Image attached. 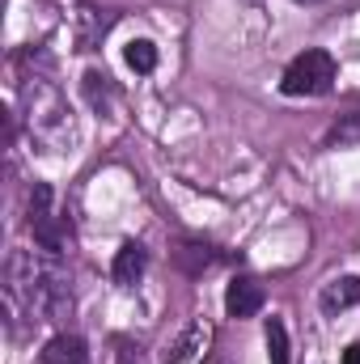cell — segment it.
Listing matches in <instances>:
<instances>
[{
	"label": "cell",
	"instance_id": "6da1fadb",
	"mask_svg": "<svg viewBox=\"0 0 360 364\" xmlns=\"http://www.w3.org/2000/svg\"><path fill=\"white\" fill-rule=\"evenodd\" d=\"M331 81H335V55L322 51V47H309V51H301L284 68L280 90L288 93V97H314V93L331 90Z\"/></svg>",
	"mask_w": 360,
	"mask_h": 364
},
{
	"label": "cell",
	"instance_id": "7a4b0ae2",
	"mask_svg": "<svg viewBox=\"0 0 360 364\" xmlns=\"http://www.w3.org/2000/svg\"><path fill=\"white\" fill-rule=\"evenodd\" d=\"M259 309H263V284L250 279V275L229 279V288H225V314L229 318H255Z\"/></svg>",
	"mask_w": 360,
	"mask_h": 364
},
{
	"label": "cell",
	"instance_id": "3957f363",
	"mask_svg": "<svg viewBox=\"0 0 360 364\" xmlns=\"http://www.w3.org/2000/svg\"><path fill=\"white\" fill-rule=\"evenodd\" d=\"M208 343H212V326L191 322V326H186V335L174 343V356H170V364H199L203 356H208Z\"/></svg>",
	"mask_w": 360,
	"mask_h": 364
},
{
	"label": "cell",
	"instance_id": "277c9868",
	"mask_svg": "<svg viewBox=\"0 0 360 364\" xmlns=\"http://www.w3.org/2000/svg\"><path fill=\"white\" fill-rule=\"evenodd\" d=\"M144 263H149V255H144V246H140V242H127V246H119V255H115V263H110L115 284L132 288V284L144 275Z\"/></svg>",
	"mask_w": 360,
	"mask_h": 364
},
{
	"label": "cell",
	"instance_id": "5b68a950",
	"mask_svg": "<svg viewBox=\"0 0 360 364\" xmlns=\"http://www.w3.org/2000/svg\"><path fill=\"white\" fill-rule=\"evenodd\" d=\"M43 364H90V348L77 335H55L43 352Z\"/></svg>",
	"mask_w": 360,
	"mask_h": 364
},
{
	"label": "cell",
	"instance_id": "8992f818",
	"mask_svg": "<svg viewBox=\"0 0 360 364\" xmlns=\"http://www.w3.org/2000/svg\"><path fill=\"white\" fill-rule=\"evenodd\" d=\"M356 301H360V275L331 279V284L322 288V309H327V314H339V309H348V305H356Z\"/></svg>",
	"mask_w": 360,
	"mask_h": 364
},
{
	"label": "cell",
	"instance_id": "52a82bcc",
	"mask_svg": "<svg viewBox=\"0 0 360 364\" xmlns=\"http://www.w3.org/2000/svg\"><path fill=\"white\" fill-rule=\"evenodd\" d=\"M123 60H127L132 73H153V68H157V47H153L149 38H132V43L123 47Z\"/></svg>",
	"mask_w": 360,
	"mask_h": 364
},
{
	"label": "cell",
	"instance_id": "ba28073f",
	"mask_svg": "<svg viewBox=\"0 0 360 364\" xmlns=\"http://www.w3.org/2000/svg\"><path fill=\"white\" fill-rule=\"evenodd\" d=\"M268 356L271 364H288V331H284V322H268Z\"/></svg>",
	"mask_w": 360,
	"mask_h": 364
},
{
	"label": "cell",
	"instance_id": "9c48e42d",
	"mask_svg": "<svg viewBox=\"0 0 360 364\" xmlns=\"http://www.w3.org/2000/svg\"><path fill=\"white\" fill-rule=\"evenodd\" d=\"M344 364H360V343H352V348L344 352Z\"/></svg>",
	"mask_w": 360,
	"mask_h": 364
},
{
	"label": "cell",
	"instance_id": "30bf717a",
	"mask_svg": "<svg viewBox=\"0 0 360 364\" xmlns=\"http://www.w3.org/2000/svg\"><path fill=\"white\" fill-rule=\"evenodd\" d=\"M309 4H314V0H309Z\"/></svg>",
	"mask_w": 360,
	"mask_h": 364
}]
</instances>
